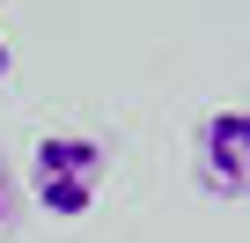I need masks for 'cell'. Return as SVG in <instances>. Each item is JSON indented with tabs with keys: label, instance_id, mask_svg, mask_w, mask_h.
<instances>
[{
	"label": "cell",
	"instance_id": "cell-1",
	"mask_svg": "<svg viewBox=\"0 0 250 243\" xmlns=\"http://www.w3.org/2000/svg\"><path fill=\"white\" fill-rule=\"evenodd\" d=\"M103 177H110V148L88 140V133H44L30 148V192L52 221H81L96 206Z\"/></svg>",
	"mask_w": 250,
	"mask_h": 243
},
{
	"label": "cell",
	"instance_id": "cell-2",
	"mask_svg": "<svg viewBox=\"0 0 250 243\" xmlns=\"http://www.w3.org/2000/svg\"><path fill=\"white\" fill-rule=\"evenodd\" d=\"M191 170L213 199H250V110H213L199 140H191Z\"/></svg>",
	"mask_w": 250,
	"mask_h": 243
},
{
	"label": "cell",
	"instance_id": "cell-3",
	"mask_svg": "<svg viewBox=\"0 0 250 243\" xmlns=\"http://www.w3.org/2000/svg\"><path fill=\"white\" fill-rule=\"evenodd\" d=\"M15 221V177H8V162H0V228Z\"/></svg>",
	"mask_w": 250,
	"mask_h": 243
},
{
	"label": "cell",
	"instance_id": "cell-4",
	"mask_svg": "<svg viewBox=\"0 0 250 243\" xmlns=\"http://www.w3.org/2000/svg\"><path fill=\"white\" fill-rule=\"evenodd\" d=\"M8 66H15V52H8V37H0V81H8Z\"/></svg>",
	"mask_w": 250,
	"mask_h": 243
}]
</instances>
